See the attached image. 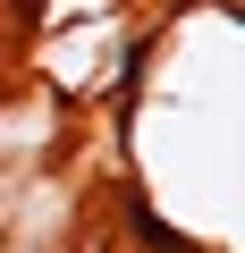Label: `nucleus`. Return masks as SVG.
<instances>
[]
</instances>
